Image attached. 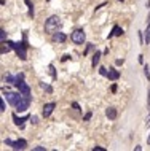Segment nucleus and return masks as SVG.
<instances>
[{
	"mask_svg": "<svg viewBox=\"0 0 150 151\" xmlns=\"http://www.w3.org/2000/svg\"><path fill=\"white\" fill-rule=\"evenodd\" d=\"M6 43H8L10 46H11L13 49L16 51V54H18V57L21 60H26L27 59V38H26V33H24V42L21 43H15V42H10V40H6Z\"/></svg>",
	"mask_w": 150,
	"mask_h": 151,
	"instance_id": "1",
	"label": "nucleus"
},
{
	"mask_svg": "<svg viewBox=\"0 0 150 151\" xmlns=\"http://www.w3.org/2000/svg\"><path fill=\"white\" fill-rule=\"evenodd\" d=\"M15 86L19 89V92H21L24 97H29L30 99V88H29V85L24 81V75H22V73L16 75V85Z\"/></svg>",
	"mask_w": 150,
	"mask_h": 151,
	"instance_id": "2",
	"label": "nucleus"
},
{
	"mask_svg": "<svg viewBox=\"0 0 150 151\" xmlns=\"http://www.w3.org/2000/svg\"><path fill=\"white\" fill-rule=\"evenodd\" d=\"M61 27V19L57 16H50L45 22V32L46 33H54Z\"/></svg>",
	"mask_w": 150,
	"mask_h": 151,
	"instance_id": "3",
	"label": "nucleus"
},
{
	"mask_svg": "<svg viewBox=\"0 0 150 151\" xmlns=\"http://www.w3.org/2000/svg\"><path fill=\"white\" fill-rule=\"evenodd\" d=\"M70 40L75 43V45H83L85 40H86V35H85V30L83 29H77L70 33Z\"/></svg>",
	"mask_w": 150,
	"mask_h": 151,
	"instance_id": "4",
	"label": "nucleus"
},
{
	"mask_svg": "<svg viewBox=\"0 0 150 151\" xmlns=\"http://www.w3.org/2000/svg\"><path fill=\"white\" fill-rule=\"evenodd\" d=\"M5 97H6V100H8V103H10V105H13V107H15L16 103H18L19 100H21L22 97H24V96H22L21 92H10V91H6Z\"/></svg>",
	"mask_w": 150,
	"mask_h": 151,
	"instance_id": "5",
	"label": "nucleus"
},
{
	"mask_svg": "<svg viewBox=\"0 0 150 151\" xmlns=\"http://www.w3.org/2000/svg\"><path fill=\"white\" fill-rule=\"evenodd\" d=\"M29 105H30V99L29 97H22V99L15 105V108H16V112H26V110L29 108Z\"/></svg>",
	"mask_w": 150,
	"mask_h": 151,
	"instance_id": "6",
	"label": "nucleus"
},
{
	"mask_svg": "<svg viewBox=\"0 0 150 151\" xmlns=\"http://www.w3.org/2000/svg\"><path fill=\"white\" fill-rule=\"evenodd\" d=\"M54 107H56V103H54V102H50V103H45V105H43V112L42 113H43V116H45V118H48L51 113H53Z\"/></svg>",
	"mask_w": 150,
	"mask_h": 151,
	"instance_id": "7",
	"label": "nucleus"
},
{
	"mask_svg": "<svg viewBox=\"0 0 150 151\" xmlns=\"http://www.w3.org/2000/svg\"><path fill=\"white\" fill-rule=\"evenodd\" d=\"M26 146H27V142L24 139H19V140H16V142L11 143L13 150H26Z\"/></svg>",
	"mask_w": 150,
	"mask_h": 151,
	"instance_id": "8",
	"label": "nucleus"
},
{
	"mask_svg": "<svg viewBox=\"0 0 150 151\" xmlns=\"http://www.w3.org/2000/svg\"><path fill=\"white\" fill-rule=\"evenodd\" d=\"M120 35H123V29H121L120 26H114L112 32L109 33V38H112V37H120Z\"/></svg>",
	"mask_w": 150,
	"mask_h": 151,
	"instance_id": "9",
	"label": "nucleus"
},
{
	"mask_svg": "<svg viewBox=\"0 0 150 151\" xmlns=\"http://www.w3.org/2000/svg\"><path fill=\"white\" fill-rule=\"evenodd\" d=\"M105 116H107L109 119H115L117 118V108H115V107H109V108L105 110Z\"/></svg>",
	"mask_w": 150,
	"mask_h": 151,
	"instance_id": "10",
	"label": "nucleus"
},
{
	"mask_svg": "<svg viewBox=\"0 0 150 151\" xmlns=\"http://www.w3.org/2000/svg\"><path fill=\"white\" fill-rule=\"evenodd\" d=\"M29 119V116H24V118H18V115L16 113H13V121H15V124L16 126H19V127H22L24 126V121Z\"/></svg>",
	"mask_w": 150,
	"mask_h": 151,
	"instance_id": "11",
	"label": "nucleus"
},
{
	"mask_svg": "<svg viewBox=\"0 0 150 151\" xmlns=\"http://www.w3.org/2000/svg\"><path fill=\"white\" fill-rule=\"evenodd\" d=\"M53 38H54V42H57V43H64L67 37H66V33H62V32H54Z\"/></svg>",
	"mask_w": 150,
	"mask_h": 151,
	"instance_id": "12",
	"label": "nucleus"
},
{
	"mask_svg": "<svg viewBox=\"0 0 150 151\" xmlns=\"http://www.w3.org/2000/svg\"><path fill=\"white\" fill-rule=\"evenodd\" d=\"M107 76H109V80H118L120 78V72H118V70H115V69H110L109 70V73H107Z\"/></svg>",
	"mask_w": 150,
	"mask_h": 151,
	"instance_id": "13",
	"label": "nucleus"
},
{
	"mask_svg": "<svg viewBox=\"0 0 150 151\" xmlns=\"http://www.w3.org/2000/svg\"><path fill=\"white\" fill-rule=\"evenodd\" d=\"M99 60H101V53L96 51V53H94V56H93V64H91V65L96 67L97 64H99Z\"/></svg>",
	"mask_w": 150,
	"mask_h": 151,
	"instance_id": "14",
	"label": "nucleus"
},
{
	"mask_svg": "<svg viewBox=\"0 0 150 151\" xmlns=\"http://www.w3.org/2000/svg\"><path fill=\"white\" fill-rule=\"evenodd\" d=\"M145 45H150V22L147 26V30H145Z\"/></svg>",
	"mask_w": 150,
	"mask_h": 151,
	"instance_id": "15",
	"label": "nucleus"
},
{
	"mask_svg": "<svg viewBox=\"0 0 150 151\" xmlns=\"http://www.w3.org/2000/svg\"><path fill=\"white\" fill-rule=\"evenodd\" d=\"M40 88H42V89H45L48 94H51V92H53V88H51V86H48L46 83H40Z\"/></svg>",
	"mask_w": 150,
	"mask_h": 151,
	"instance_id": "16",
	"label": "nucleus"
},
{
	"mask_svg": "<svg viewBox=\"0 0 150 151\" xmlns=\"http://www.w3.org/2000/svg\"><path fill=\"white\" fill-rule=\"evenodd\" d=\"M26 2V5L29 6V16H34V5H32V2L30 0H24Z\"/></svg>",
	"mask_w": 150,
	"mask_h": 151,
	"instance_id": "17",
	"label": "nucleus"
},
{
	"mask_svg": "<svg viewBox=\"0 0 150 151\" xmlns=\"http://www.w3.org/2000/svg\"><path fill=\"white\" fill-rule=\"evenodd\" d=\"M5 81H6V83H11V85H16V76L6 75V76H5Z\"/></svg>",
	"mask_w": 150,
	"mask_h": 151,
	"instance_id": "18",
	"label": "nucleus"
},
{
	"mask_svg": "<svg viewBox=\"0 0 150 151\" xmlns=\"http://www.w3.org/2000/svg\"><path fill=\"white\" fill-rule=\"evenodd\" d=\"M5 110H6V105H5V100H3V97H2V99H0V112H5Z\"/></svg>",
	"mask_w": 150,
	"mask_h": 151,
	"instance_id": "19",
	"label": "nucleus"
},
{
	"mask_svg": "<svg viewBox=\"0 0 150 151\" xmlns=\"http://www.w3.org/2000/svg\"><path fill=\"white\" fill-rule=\"evenodd\" d=\"M48 70H50V75L53 76V78H56V72H54V67H53V65H48Z\"/></svg>",
	"mask_w": 150,
	"mask_h": 151,
	"instance_id": "20",
	"label": "nucleus"
},
{
	"mask_svg": "<svg viewBox=\"0 0 150 151\" xmlns=\"http://www.w3.org/2000/svg\"><path fill=\"white\" fill-rule=\"evenodd\" d=\"M0 38H2V43L6 40V33H5V30H3V29L0 30Z\"/></svg>",
	"mask_w": 150,
	"mask_h": 151,
	"instance_id": "21",
	"label": "nucleus"
},
{
	"mask_svg": "<svg viewBox=\"0 0 150 151\" xmlns=\"http://www.w3.org/2000/svg\"><path fill=\"white\" fill-rule=\"evenodd\" d=\"M144 73H145V76H147V80H150V70H149V65L144 67Z\"/></svg>",
	"mask_w": 150,
	"mask_h": 151,
	"instance_id": "22",
	"label": "nucleus"
},
{
	"mask_svg": "<svg viewBox=\"0 0 150 151\" xmlns=\"http://www.w3.org/2000/svg\"><path fill=\"white\" fill-rule=\"evenodd\" d=\"M99 73H101V75H104V76H107V69H105V67H101V69H99Z\"/></svg>",
	"mask_w": 150,
	"mask_h": 151,
	"instance_id": "23",
	"label": "nucleus"
},
{
	"mask_svg": "<svg viewBox=\"0 0 150 151\" xmlns=\"http://www.w3.org/2000/svg\"><path fill=\"white\" fill-rule=\"evenodd\" d=\"M93 151H107V150H105L104 146H94V148H93Z\"/></svg>",
	"mask_w": 150,
	"mask_h": 151,
	"instance_id": "24",
	"label": "nucleus"
},
{
	"mask_svg": "<svg viewBox=\"0 0 150 151\" xmlns=\"http://www.w3.org/2000/svg\"><path fill=\"white\" fill-rule=\"evenodd\" d=\"M91 116H93V113L90 112V113H86V115H85V118H83V119H85V121H90V119H91Z\"/></svg>",
	"mask_w": 150,
	"mask_h": 151,
	"instance_id": "25",
	"label": "nucleus"
},
{
	"mask_svg": "<svg viewBox=\"0 0 150 151\" xmlns=\"http://www.w3.org/2000/svg\"><path fill=\"white\" fill-rule=\"evenodd\" d=\"M30 123H32V124H37V123H39V118H37V116H32V118H30Z\"/></svg>",
	"mask_w": 150,
	"mask_h": 151,
	"instance_id": "26",
	"label": "nucleus"
},
{
	"mask_svg": "<svg viewBox=\"0 0 150 151\" xmlns=\"http://www.w3.org/2000/svg\"><path fill=\"white\" fill-rule=\"evenodd\" d=\"M34 151H45V146H34Z\"/></svg>",
	"mask_w": 150,
	"mask_h": 151,
	"instance_id": "27",
	"label": "nucleus"
},
{
	"mask_svg": "<svg viewBox=\"0 0 150 151\" xmlns=\"http://www.w3.org/2000/svg\"><path fill=\"white\" fill-rule=\"evenodd\" d=\"M145 126L150 127V110H149V116H147V119H145Z\"/></svg>",
	"mask_w": 150,
	"mask_h": 151,
	"instance_id": "28",
	"label": "nucleus"
},
{
	"mask_svg": "<svg viewBox=\"0 0 150 151\" xmlns=\"http://www.w3.org/2000/svg\"><path fill=\"white\" fill-rule=\"evenodd\" d=\"M3 143H5V145H8V146H11L13 140H10V139H5V142H3Z\"/></svg>",
	"mask_w": 150,
	"mask_h": 151,
	"instance_id": "29",
	"label": "nucleus"
},
{
	"mask_svg": "<svg viewBox=\"0 0 150 151\" xmlns=\"http://www.w3.org/2000/svg\"><path fill=\"white\" fill-rule=\"evenodd\" d=\"M72 107H74V108H75V110H80V105H78V103H77V102H74V103H72Z\"/></svg>",
	"mask_w": 150,
	"mask_h": 151,
	"instance_id": "30",
	"label": "nucleus"
},
{
	"mask_svg": "<svg viewBox=\"0 0 150 151\" xmlns=\"http://www.w3.org/2000/svg\"><path fill=\"white\" fill-rule=\"evenodd\" d=\"M115 64H117V65H121V64H123V59H117V60H115Z\"/></svg>",
	"mask_w": 150,
	"mask_h": 151,
	"instance_id": "31",
	"label": "nucleus"
},
{
	"mask_svg": "<svg viewBox=\"0 0 150 151\" xmlns=\"http://www.w3.org/2000/svg\"><path fill=\"white\" fill-rule=\"evenodd\" d=\"M69 59H70V56H69V54H66V56L62 57V60H69Z\"/></svg>",
	"mask_w": 150,
	"mask_h": 151,
	"instance_id": "32",
	"label": "nucleus"
},
{
	"mask_svg": "<svg viewBox=\"0 0 150 151\" xmlns=\"http://www.w3.org/2000/svg\"><path fill=\"white\" fill-rule=\"evenodd\" d=\"M147 145H150V134H149V137H147Z\"/></svg>",
	"mask_w": 150,
	"mask_h": 151,
	"instance_id": "33",
	"label": "nucleus"
},
{
	"mask_svg": "<svg viewBox=\"0 0 150 151\" xmlns=\"http://www.w3.org/2000/svg\"><path fill=\"white\" fill-rule=\"evenodd\" d=\"M118 2H123V0H118Z\"/></svg>",
	"mask_w": 150,
	"mask_h": 151,
	"instance_id": "34",
	"label": "nucleus"
},
{
	"mask_svg": "<svg viewBox=\"0 0 150 151\" xmlns=\"http://www.w3.org/2000/svg\"><path fill=\"white\" fill-rule=\"evenodd\" d=\"M48 2H50V0H48Z\"/></svg>",
	"mask_w": 150,
	"mask_h": 151,
	"instance_id": "35",
	"label": "nucleus"
}]
</instances>
